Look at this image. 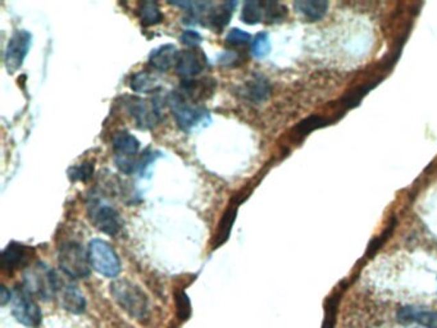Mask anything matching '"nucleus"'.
Here are the masks:
<instances>
[{
  "label": "nucleus",
  "instance_id": "f257e3e1",
  "mask_svg": "<svg viewBox=\"0 0 437 328\" xmlns=\"http://www.w3.org/2000/svg\"><path fill=\"white\" fill-rule=\"evenodd\" d=\"M23 288L32 298L49 301L58 294L60 276L48 264L38 262L25 270Z\"/></svg>",
  "mask_w": 437,
  "mask_h": 328
},
{
  "label": "nucleus",
  "instance_id": "f03ea898",
  "mask_svg": "<svg viewBox=\"0 0 437 328\" xmlns=\"http://www.w3.org/2000/svg\"><path fill=\"white\" fill-rule=\"evenodd\" d=\"M110 294L119 307L132 318L145 320L149 317V301L144 291L127 279H116L110 285Z\"/></svg>",
  "mask_w": 437,
  "mask_h": 328
},
{
  "label": "nucleus",
  "instance_id": "7ed1b4c3",
  "mask_svg": "<svg viewBox=\"0 0 437 328\" xmlns=\"http://www.w3.org/2000/svg\"><path fill=\"white\" fill-rule=\"evenodd\" d=\"M58 263L63 273L70 279H86L90 276L89 251L76 241H66L60 245Z\"/></svg>",
  "mask_w": 437,
  "mask_h": 328
},
{
  "label": "nucleus",
  "instance_id": "20e7f679",
  "mask_svg": "<svg viewBox=\"0 0 437 328\" xmlns=\"http://www.w3.org/2000/svg\"><path fill=\"white\" fill-rule=\"evenodd\" d=\"M89 259L91 267L98 273L114 279L121 272V262L114 249L104 240L94 239L90 241Z\"/></svg>",
  "mask_w": 437,
  "mask_h": 328
},
{
  "label": "nucleus",
  "instance_id": "39448f33",
  "mask_svg": "<svg viewBox=\"0 0 437 328\" xmlns=\"http://www.w3.org/2000/svg\"><path fill=\"white\" fill-rule=\"evenodd\" d=\"M88 212L92 225L107 235H117L123 226V220L117 209L100 198L91 197L88 203Z\"/></svg>",
  "mask_w": 437,
  "mask_h": 328
},
{
  "label": "nucleus",
  "instance_id": "423d86ee",
  "mask_svg": "<svg viewBox=\"0 0 437 328\" xmlns=\"http://www.w3.org/2000/svg\"><path fill=\"white\" fill-rule=\"evenodd\" d=\"M168 104L177 122V126L184 131H190L198 126L208 116L207 110L195 105V103L184 98L179 91H173L168 97Z\"/></svg>",
  "mask_w": 437,
  "mask_h": 328
},
{
  "label": "nucleus",
  "instance_id": "0eeeda50",
  "mask_svg": "<svg viewBox=\"0 0 437 328\" xmlns=\"http://www.w3.org/2000/svg\"><path fill=\"white\" fill-rule=\"evenodd\" d=\"M10 308L16 319L25 326L35 327L41 322L39 305L25 288H14L10 291Z\"/></svg>",
  "mask_w": 437,
  "mask_h": 328
},
{
  "label": "nucleus",
  "instance_id": "6e6552de",
  "mask_svg": "<svg viewBox=\"0 0 437 328\" xmlns=\"http://www.w3.org/2000/svg\"><path fill=\"white\" fill-rule=\"evenodd\" d=\"M127 110L136 126L141 129H151L158 126L162 113L155 100L131 98L127 101Z\"/></svg>",
  "mask_w": 437,
  "mask_h": 328
},
{
  "label": "nucleus",
  "instance_id": "1a4fd4ad",
  "mask_svg": "<svg viewBox=\"0 0 437 328\" xmlns=\"http://www.w3.org/2000/svg\"><path fill=\"white\" fill-rule=\"evenodd\" d=\"M31 41L32 35L29 31L17 30L12 34L4 54V63L10 73H14L22 67L23 60L29 54Z\"/></svg>",
  "mask_w": 437,
  "mask_h": 328
},
{
  "label": "nucleus",
  "instance_id": "9d476101",
  "mask_svg": "<svg viewBox=\"0 0 437 328\" xmlns=\"http://www.w3.org/2000/svg\"><path fill=\"white\" fill-rule=\"evenodd\" d=\"M207 66L205 55L197 49L179 51V60L176 63V72L184 80H191L200 75Z\"/></svg>",
  "mask_w": 437,
  "mask_h": 328
},
{
  "label": "nucleus",
  "instance_id": "9b49d317",
  "mask_svg": "<svg viewBox=\"0 0 437 328\" xmlns=\"http://www.w3.org/2000/svg\"><path fill=\"white\" fill-rule=\"evenodd\" d=\"M238 7V3L227 1L222 4H213L210 10L201 17V21H205V26L212 30L221 32L229 25L232 12Z\"/></svg>",
  "mask_w": 437,
  "mask_h": 328
},
{
  "label": "nucleus",
  "instance_id": "f8f14e48",
  "mask_svg": "<svg viewBox=\"0 0 437 328\" xmlns=\"http://www.w3.org/2000/svg\"><path fill=\"white\" fill-rule=\"evenodd\" d=\"M58 294L60 295V304L66 310L73 314H79L85 312L86 300L76 285L60 279Z\"/></svg>",
  "mask_w": 437,
  "mask_h": 328
},
{
  "label": "nucleus",
  "instance_id": "ddd939ff",
  "mask_svg": "<svg viewBox=\"0 0 437 328\" xmlns=\"http://www.w3.org/2000/svg\"><path fill=\"white\" fill-rule=\"evenodd\" d=\"M179 51L175 45L166 44L151 50L149 55V64L154 70L167 72L172 67H176L179 60Z\"/></svg>",
  "mask_w": 437,
  "mask_h": 328
},
{
  "label": "nucleus",
  "instance_id": "4468645a",
  "mask_svg": "<svg viewBox=\"0 0 437 328\" xmlns=\"http://www.w3.org/2000/svg\"><path fill=\"white\" fill-rule=\"evenodd\" d=\"M214 81L208 80H184L179 92L186 99L197 103L198 100L207 99L208 95L213 94Z\"/></svg>",
  "mask_w": 437,
  "mask_h": 328
},
{
  "label": "nucleus",
  "instance_id": "2eb2a0df",
  "mask_svg": "<svg viewBox=\"0 0 437 328\" xmlns=\"http://www.w3.org/2000/svg\"><path fill=\"white\" fill-rule=\"evenodd\" d=\"M116 157L121 158H136L139 154L140 142L134 135L127 131H117L112 140Z\"/></svg>",
  "mask_w": 437,
  "mask_h": 328
},
{
  "label": "nucleus",
  "instance_id": "dca6fc26",
  "mask_svg": "<svg viewBox=\"0 0 437 328\" xmlns=\"http://www.w3.org/2000/svg\"><path fill=\"white\" fill-rule=\"evenodd\" d=\"M400 322H417L426 328H437V312L423 310L416 307H404L397 312Z\"/></svg>",
  "mask_w": 437,
  "mask_h": 328
},
{
  "label": "nucleus",
  "instance_id": "f3484780",
  "mask_svg": "<svg viewBox=\"0 0 437 328\" xmlns=\"http://www.w3.org/2000/svg\"><path fill=\"white\" fill-rule=\"evenodd\" d=\"M271 92L272 89L269 80L262 76H254L240 90V94L251 103H262L269 99Z\"/></svg>",
  "mask_w": 437,
  "mask_h": 328
},
{
  "label": "nucleus",
  "instance_id": "a211bd4d",
  "mask_svg": "<svg viewBox=\"0 0 437 328\" xmlns=\"http://www.w3.org/2000/svg\"><path fill=\"white\" fill-rule=\"evenodd\" d=\"M30 257V249L18 242H12L3 251V268L7 270L20 268Z\"/></svg>",
  "mask_w": 437,
  "mask_h": 328
},
{
  "label": "nucleus",
  "instance_id": "6ab92c4d",
  "mask_svg": "<svg viewBox=\"0 0 437 328\" xmlns=\"http://www.w3.org/2000/svg\"><path fill=\"white\" fill-rule=\"evenodd\" d=\"M129 86L135 92L150 94L160 89V81L158 77L148 71H140L132 75L129 80Z\"/></svg>",
  "mask_w": 437,
  "mask_h": 328
},
{
  "label": "nucleus",
  "instance_id": "aec40b11",
  "mask_svg": "<svg viewBox=\"0 0 437 328\" xmlns=\"http://www.w3.org/2000/svg\"><path fill=\"white\" fill-rule=\"evenodd\" d=\"M294 7L297 12L303 14L307 20L319 21L326 16L328 3L323 0H301V1H295Z\"/></svg>",
  "mask_w": 437,
  "mask_h": 328
},
{
  "label": "nucleus",
  "instance_id": "412c9836",
  "mask_svg": "<svg viewBox=\"0 0 437 328\" xmlns=\"http://www.w3.org/2000/svg\"><path fill=\"white\" fill-rule=\"evenodd\" d=\"M136 12L144 26H154L163 21V13L154 1H141Z\"/></svg>",
  "mask_w": 437,
  "mask_h": 328
},
{
  "label": "nucleus",
  "instance_id": "4be33fe9",
  "mask_svg": "<svg viewBox=\"0 0 437 328\" xmlns=\"http://www.w3.org/2000/svg\"><path fill=\"white\" fill-rule=\"evenodd\" d=\"M241 21L247 25H258L264 21L263 1H247L241 10Z\"/></svg>",
  "mask_w": 437,
  "mask_h": 328
},
{
  "label": "nucleus",
  "instance_id": "5701e85b",
  "mask_svg": "<svg viewBox=\"0 0 437 328\" xmlns=\"http://www.w3.org/2000/svg\"><path fill=\"white\" fill-rule=\"evenodd\" d=\"M238 208V203L236 205L229 207V210L225 213L223 218H222L221 223H219L218 234H217V239L219 240L218 242H217V245L222 244L225 240H227V238H229V231H231V227H232V225H234V220L236 218Z\"/></svg>",
  "mask_w": 437,
  "mask_h": 328
},
{
  "label": "nucleus",
  "instance_id": "b1692460",
  "mask_svg": "<svg viewBox=\"0 0 437 328\" xmlns=\"http://www.w3.org/2000/svg\"><path fill=\"white\" fill-rule=\"evenodd\" d=\"M263 5H264V21L269 23L279 22L288 14L286 7L276 1H263Z\"/></svg>",
  "mask_w": 437,
  "mask_h": 328
},
{
  "label": "nucleus",
  "instance_id": "393cba45",
  "mask_svg": "<svg viewBox=\"0 0 437 328\" xmlns=\"http://www.w3.org/2000/svg\"><path fill=\"white\" fill-rule=\"evenodd\" d=\"M251 53L255 58H264L266 55H269V50H271V41L267 32H260L258 34L254 40L251 41Z\"/></svg>",
  "mask_w": 437,
  "mask_h": 328
},
{
  "label": "nucleus",
  "instance_id": "a878e982",
  "mask_svg": "<svg viewBox=\"0 0 437 328\" xmlns=\"http://www.w3.org/2000/svg\"><path fill=\"white\" fill-rule=\"evenodd\" d=\"M92 173H94V166L89 162H85V163H81L79 166L72 167L68 172V177L72 181H88L91 179Z\"/></svg>",
  "mask_w": 437,
  "mask_h": 328
},
{
  "label": "nucleus",
  "instance_id": "bb28decb",
  "mask_svg": "<svg viewBox=\"0 0 437 328\" xmlns=\"http://www.w3.org/2000/svg\"><path fill=\"white\" fill-rule=\"evenodd\" d=\"M325 122L326 121L323 120V118H319V117H309L307 120L300 122V125L297 127V131L300 135H307L310 131L325 126L326 125Z\"/></svg>",
  "mask_w": 437,
  "mask_h": 328
},
{
  "label": "nucleus",
  "instance_id": "cd10ccee",
  "mask_svg": "<svg viewBox=\"0 0 437 328\" xmlns=\"http://www.w3.org/2000/svg\"><path fill=\"white\" fill-rule=\"evenodd\" d=\"M250 39H251V36L249 35L248 32L240 30V29H232V30L229 31V34H227V36H226V41H227L229 44L236 45V47L248 44Z\"/></svg>",
  "mask_w": 437,
  "mask_h": 328
},
{
  "label": "nucleus",
  "instance_id": "c85d7f7f",
  "mask_svg": "<svg viewBox=\"0 0 437 328\" xmlns=\"http://www.w3.org/2000/svg\"><path fill=\"white\" fill-rule=\"evenodd\" d=\"M179 40H181L182 44L188 45L189 48H197L201 44L203 38H201V35L199 34L198 31L186 30L181 34Z\"/></svg>",
  "mask_w": 437,
  "mask_h": 328
},
{
  "label": "nucleus",
  "instance_id": "c756f323",
  "mask_svg": "<svg viewBox=\"0 0 437 328\" xmlns=\"http://www.w3.org/2000/svg\"><path fill=\"white\" fill-rule=\"evenodd\" d=\"M235 60H238V55H235V53H231V51L225 53V54L219 58V62H221L222 64H226V66L235 64Z\"/></svg>",
  "mask_w": 437,
  "mask_h": 328
}]
</instances>
